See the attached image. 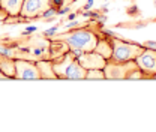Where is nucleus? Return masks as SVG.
<instances>
[{
    "label": "nucleus",
    "mask_w": 156,
    "mask_h": 132,
    "mask_svg": "<svg viewBox=\"0 0 156 132\" xmlns=\"http://www.w3.org/2000/svg\"><path fill=\"white\" fill-rule=\"evenodd\" d=\"M35 63H36L39 72H41V78H42V80H56V78H57V75H56L54 71H53V63H51V60H48V59H41V60H36Z\"/></svg>",
    "instance_id": "10"
},
{
    "label": "nucleus",
    "mask_w": 156,
    "mask_h": 132,
    "mask_svg": "<svg viewBox=\"0 0 156 132\" xmlns=\"http://www.w3.org/2000/svg\"><path fill=\"white\" fill-rule=\"evenodd\" d=\"M78 62L81 63L83 68L86 69H104L107 60L101 54H98L95 51H89V53H83L77 57Z\"/></svg>",
    "instance_id": "7"
},
{
    "label": "nucleus",
    "mask_w": 156,
    "mask_h": 132,
    "mask_svg": "<svg viewBox=\"0 0 156 132\" xmlns=\"http://www.w3.org/2000/svg\"><path fill=\"white\" fill-rule=\"evenodd\" d=\"M135 63L144 74L153 78V75L156 74V51L144 48V51L135 59Z\"/></svg>",
    "instance_id": "6"
},
{
    "label": "nucleus",
    "mask_w": 156,
    "mask_h": 132,
    "mask_svg": "<svg viewBox=\"0 0 156 132\" xmlns=\"http://www.w3.org/2000/svg\"><path fill=\"white\" fill-rule=\"evenodd\" d=\"M51 8V0H24L20 17L23 20L41 18V15Z\"/></svg>",
    "instance_id": "4"
},
{
    "label": "nucleus",
    "mask_w": 156,
    "mask_h": 132,
    "mask_svg": "<svg viewBox=\"0 0 156 132\" xmlns=\"http://www.w3.org/2000/svg\"><path fill=\"white\" fill-rule=\"evenodd\" d=\"M0 71L8 78H14V75H15V59H8V57L0 56Z\"/></svg>",
    "instance_id": "13"
},
{
    "label": "nucleus",
    "mask_w": 156,
    "mask_h": 132,
    "mask_svg": "<svg viewBox=\"0 0 156 132\" xmlns=\"http://www.w3.org/2000/svg\"><path fill=\"white\" fill-rule=\"evenodd\" d=\"M86 74H87V69L81 66V63L78 62V59L75 57L65 68L62 80H86Z\"/></svg>",
    "instance_id": "8"
},
{
    "label": "nucleus",
    "mask_w": 156,
    "mask_h": 132,
    "mask_svg": "<svg viewBox=\"0 0 156 132\" xmlns=\"http://www.w3.org/2000/svg\"><path fill=\"white\" fill-rule=\"evenodd\" d=\"M69 51V45L65 41L60 39H51L50 41V47H48V53H50V60H54L57 57L63 56Z\"/></svg>",
    "instance_id": "9"
},
{
    "label": "nucleus",
    "mask_w": 156,
    "mask_h": 132,
    "mask_svg": "<svg viewBox=\"0 0 156 132\" xmlns=\"http://www.w3.org/2000/svg\"><path fill=\"white\" fill-rule=\"evenodd\" d=\"M92 5H93V0H90V2H89V3H87V5L84 6V9H89V8H90Z\"/></svg>",
    "instance_id": "17"
},
{
    "label": "nucleus",
    "mask_w": 156,
    "mask_h": 132,
    "mask_svg": "<svg viewBox=\"0 0 156 132\" xmlns=\"http://www.w3.org/2000/svg\"><path fill=\"white\" fill-rule=\"evenodd\" d=\"M111 45H113V54L111 60L113 62H129V60H135L144 51V47L141 44H131V42H125L119 38L111 36Z\"/></svg>",
    "instance_id": "2"
},
{
    "label": "nucleus",
    "mask_w": 156,
    "mask_h": 132,
    "mask_svg": "<svg viewBox=\"0 0 156 132\" xmlns=\"http://www.w3.org/2000/svg\"><path fill=\"white\" fill-rule=\"evenodd\" d=\"M144 48H149V50H155L156 51V42L153 41H147V42H144V44H141Z\"/></svg>",
    "instance_id": "15"
},
{
    "label": "nucleus",
    "mask_w": 156,
    "mask_h": 132,
    "mask_svg": "<svg viewBox=\"0 0 156 132\" xmlns=\"http://www.w3.org/2000/svg\"><path fill=\"white\" fill-rule=\"evenodd\" d=\"M93 51L101 54L105 60H110L111 54H113V45H111V42L108 39H98V44Z\"/></svg>",
    "instance_id": "12"
},
{
    "label": "nucleus",
    "mask_w": 156,
    "mask_h": 132,
    "mask_svg": "<svg viewBox=\"0 0 156 132\" xmlns=\"http://www.w3.org/2000/svg\"><path fill=\"white\" fill-rule=\"evenodd\" d=\"M86 80H105L104 69H87Z\"/></svg>",
    "instance_id": "14"
},
{
    "label": "nucleus",
    "mask_w": 156,
    "mask_h": 132,
    "mask_svg": "<svg viewBox=\"0 0 156 132\" xmlns=\"http://www.w3.org/2000/svg\"><path fill=\"white\" fill-rule=\"evenodd\" d=\"M153 78H155V80H156V74H155V75H153Z\"/></svg>",
    "instance_id": "18"
},
{
    "label": "nucleus",
    "mask_w": 156,
    "mask_h": 132,
    "mask_svg": "<svg viewBox=\"0 0 156 132\" xmlns=\"http://www.w3.org/2000/svg\"><path fill=\"white\" fill-rule=\"evenodd\" d=\"M135 69H140L135 60H129V62H113L111 59L107 60L105 66H104V74L105 80H128V77L131 72H134Z\"/></svg>",
    "instance_id": "3"
},
{
    "label": "nucleus",
    "mask_w": 156,
    "mask_h": 132,
    "mask_svg": "<svg viewBox=\"0 0 156 132\" xmlns=\"http://www.w3.org/2000/svg\"><path fill=\"white\" fill-rule=\"evenodd\" d=\"M53 39L65 41L69 45V50L78 57L83 53L93 51L99 38H98V35L95 32H92L89 29H75V30L66 32L63 35H57L56 38Z\"/></svg>",
    "instance_id": "1"
},
{
    "label": "nucleus",
    "mask_w": 156,
    "mask_h": 132,
    "mask_svg": "<svg viewBox=\"0 0 156 132\" xmlns=\"http://www.w3.org/2000/svg\"><path fill=\"white\" fill-rule=\"evenodd\" d=\"M24 0H0V8L11 17H17L21 12Z\"/></svg>",
    "instance_id": "11"
},
{
    "label": "nucleus",
    "mask_w": 156,
    "mask_h": 132,
    "mask_svg": "<svg viewBox=\"0 0 156 132\" xmlns=\"http://www.w3.org/2000/svg\"><path fill=\"white\" fill-rule=\"evenodd\" d=\"M0 80H9V78H8V77H6L3 72H2V71H0Z\"/></svg>",
    "instance_id": "16"
},
{
    "label": "nucleus",
    "mask_w": 156,
    "mask_h": 132,
    "mask_svg": "<svg viewBox=\"0 0 156 132\" xmlns=\"http://www.w3.org/2000/svg\"><path fill=\"white\" fill-rule=\"evenodd\" d=\"M15 80H42L36 63L26 59H15Z\"/></svg>",
    "instance_id": "5"
}]
</instances>
